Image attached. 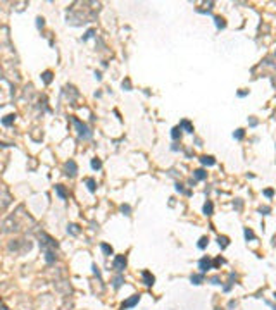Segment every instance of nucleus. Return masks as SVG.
Returning a JSON list of instances; mask_svg holds the SVG:
<instances>
[{
    "label": "nucleus",
    "mask_w": 276,
    "mask_h": 310,
    "mask_svg": "<svg viewBox=\"0 0 276 310\" xmlns=\"http://www.w3.org/2000/svg\"><path fill=\"white\" fill-rule=\"evenodd\" d=\"M40 246H41V250L45 253V262H47V264L55 262V259H57V255H55L57 243L52 240L49 234H41V236H40Z\"/></svg>",
    "instance_id": "nucleus-1"
},
{
    "label": "nucleus",
    "mask_w": 276,
    "mask_h": 310,
    "mask_svg": "<svg viewBox=\"0 0 276 310\" xmlns=\"http://www.w3.org/2000/svg\"><path fill=\"white\" fill-rule=\"evenodd\" d=\"M214 24H216L217 30H224V28H226V22H224V19H223V17H219V16H216V17H214Z\"/></svg>",
    "instance_id": "nucleus-13"
},
{
    "label": "nucleus",
    "mask_w": 276,
    "mask_h": 310,
    "mask_svg": "<svg viewBox=\"0 0 276 310\" xmlns=\"http://www.w3.org/2000/svg\"><path fill=\"white\" fill-rule=\"evenodd\" d=\"M41 79H43L45 85H49L50 81H52V72H50V71H45V72L41 74Z\"/></svg>",
    "instance_id": "nucleus-20"
},
{
    "label": "nucleus",
    "mask_w": 276,
    "mask_h": 310,
    "mask_svg": "<svg viewBox=\"0 0 276 310\" xmlns=\"http://www.w3.org/2000/svg\"><path fill=\"white\" fill-rule=\"evenodd\" d=\"M211 283H212V284H221V283H219V277H212Z\"/></svg>",
    "instance_id": "nucleus-33"
},
{
    "label": "nucleus",
    "mask_w": 276,
    "mask_h": 310,
    "mask_svg": "<svg viewBox=\"0 0 276 310\" xmlns=\"http://www.w3.org/2000/svg\"><path fill=\"white\" fill-rule=\"evenodd\" d=\"M190 281H192L193 284H200V283L204 281V274H193V276L190 277Z\"/></svg>",
    "instance_id": "nucleus-18"
},
{
    "label": "nucleus",
    "mask_w": 276,
    "mask_h": 310,
    "mask_svg": "<svg viewBox=\"0 0 276 310\" xmlns=\"http://www.w3.org/2000/svg\"><path fill=\"white\" fill-rule=\"evenodd\" d=\"M275 300H276V293H275Z\"/></svg>",
    "instance_id": "nucleus-34"
},
{
    "label": "nucleus",
    "mask_w": 276,
    "mask_h": 310,
    "mask_svg": "<svg viewBox=\"0 0 276 310\" xmlns=\"http://www.w3.org/2000/svg\"><path fill=\"white\" fill-rule=\"evenodd\" d=\"M243 136H245V131L243 129H237L235 133H233V138H235V140H242Z\"/></svg>",
    "instance_id": "nucleus-24"
},
{
    "label": "nucleus",
    "mask_w": 276,
    "mask_h": 310,
    "mask_svg": "<svg viewBox=\"0 0 276 310\" xmlns=\"http://www.w3.org/2000/svg\"><path fill=\"white\" fill-rule=\"evenodd\" d=\"M243 233H245V238H247V240H254V233H252L250 229H245Z\"/></svg>",
    "instance_id": "nucleus-26"
},
{
    "label": "nucleus",
    "mask_w": 276,
    "mask_h": 310,
    "mask_svg": "<svg viewBox=\"0 0 276 310\" xmlns=\"http://www.w3.org/2000/svg\"><path fill=\"white\" fill-rule=\"evenodd\" d=\"M121 212H124L126 215H129V212H131V209H129V205H121Z\"/></svg>",
    "instance_id": "nucleus-28"
},
{
    "label": "nucleus",
    "mask_w": 276,
    "mask_h": 310,
    "mask_svg": "<svg viewBox=\"0 0 276 310\" xmlns=\"http://www.w3.org/2000/svg\"><path fill=\"white\" fill-rule=\"evenodd\" d=\"M93 35H95V31H93V30L86 31V35H85V36H83V41H86V40H88V38H92V36H93Z\"/></svg>",
    "instance_id": "nucleus-27"
},
{
    "label": "nucleus",
    "mask_w": 276,
    "mask_h": 310,
    "mask_svg": "<svg viewBox=\"0 0 276 310\" xmlns=\"http://www.w3.org/2000/svg\"><path fill=\"white\" fill-rule=\"evenodd\" d=\"M66 174H68L69 178H74L76 176V172H78V165H76V162L74 160H69V162H66Z\"/></svg>",
    "instance_id": "nucleus-6"
},
{
    "label": "nucleus",
    "mask_w": 276,
    "mask_h": 310,
    "mask_svg": "<svg viewBox=\"0 0 276 310\" xmlns=\"http://www.w3.org/2000/svg\"><path fill=\"white\" fill-rule=\"evenodd\" d=\"M112 267H114V270H118V272H123V270L126 269V257H124V255H118V257L114 259Z\"/></svg>",
    "instance_id": "nucleus-4"
},
{
    "label": "nucleus",
    "mask_w": 276,
    "mask_h": 310,
    "mask_svg": "<svg viewBox=\"0 0 276 310\" xmlns=\"http://www.w3.org/2000/svg\"><path fill=\"white\" fill-rule=\"evenodd\" d=\"M55 193L59 195L60 200H66V198H68V193H66V190H64L62 184H55Z\"/></svg>",
    "instance_id": "nucleus-8"
},
{
    "label": "nucleus",
    "mask_w": 276,
    "mask_h": 310,
    "mask_svg": "<svg viewBox=\"0 0 276 310\" xmlns=\"http://www.w3.org/2000/svg\"><path fill=\"white\" fill-rule=\"evenodd\" d=\"M179 128H181V131L185 129L187 133H193V126H192L190 121H187V119H183L181 122H179Z\"/></svg>",
    "instance_id": "nucleus-9"
},
{
    "label": "nucleus",
    "mask_w": 276,
    "mask_h": 310,
    "mask_svg": "<svg viewBox=\"0 0 276 310\" xmlns=\"http://www.w3.org/2000/svg\"><path fill=\"white\" fill-rule=\"evenodd\" d=\"M217 243H219V246H221V248H226L228 243H230V240H228L226 236H219V238H217Z\"/></svg>",
    "instance_id": "nucleus-21"
},
{
    "label": "nucleus",
    "mask_w": 276,
    "mask_h": 310,
    "mask_svg": "<svg viewBox=\"0 0 276 310\" xmlns=\"http://www.w3.org/2000/svg\"><path fill=\"white\" fill-rule=\"evenodd\" d=\"M14 121H16V116H14V114H10V116H5V117L2 119V124H4V126H10Z\"/></svg>",
    "instance_id": "nucleus-15"
},
{
    "label": "nucleus",
    "mask_w": 276,
    "mask_h": 310,
    "mask_svg": "<svg viewBox=\"0 0 276 310\" xmlns=\"http://www.w3.org/2000/svg\"><path fill=\"white\" fill-rule=\"evenodd\" d=\"M247 95H248V91H238V97H240V98H243Z\"/></svg>",
    "instance_id": "nucleus-32"
},
{
    "label": "nucleus",
    "mask_w": 276,
    "mask_h": 310,
    "mask_svg": "<svg viewBox=\"0 0 276 310\" xmlns=\"http://www.w3.org/2000/svg\"><path fill=\"white\" fill-rule=\"evenodd\" d=\"M207 245H209V238H207V236H204V238H200V241H198V248H200V250H206V246Z\"/></svg>",
    "instance_id": "nucleus-22"
},
{
    "label": "nucleus",
    "mask_w": 276,
    "mask_h": 310,
    "mask_svg": "<svg viewBox=\"0 0 276 310\" xmlns=\"http://www.w3.org/2000/svg\"><path fill=\"white\" fill-rule=\"evenodd\" d=\"M123 283H124V277H123V276L119 274L118 277L114 279V283H112V286H114V290H119V288L123 286Z\"/></svg>",
    "instance_id": "nucleus-16"
},
{
    "label": "nucleus",
    "mask_w": 276,
    "mask_h": 310,
    "mask_svg": "<svg viewBox=\"0 0 276 310\" xmlns=\"http://www.w3.org/2000/svg\"><path fill=\"white\" fill-rule=\"evenodd\" d=\"M142 279H143V284H145V286H148V288H150V286L155 283V277H154V276H152L148 270H143V272H142Z\"/></svg>",
    "instance_id": "nucleus-7"
},
{
    "label": "nucleus",
    "mask_w": 276,
    "mask_h": 310,
    "mask_svg": "<svg viewBox=\"0 0 276 310\" xmlns=\"http://www.w3.org/2000/svg\"><path fill=\"white\" fill-rule=\"evenodd\" d=\"M138 301H140V295H133L131 298H128L126 301H123L121 303V310H128V309H133L135 305H137Z\"/></svg>",
    "instance_id": "nucleus-5"
},
{
    "label": "nucleus",
    "mask_w": 276,
    "mask_h": 310,
    "mask_svg": "<svg viewBox=\"0 0 276 310\" xmlns=\"http://www.w3.org/2000/svg\"><path fill=\"white\" fill-rule=\"evenodd\" d=\"M68 233H71L73 236H78L79 234V228L76 226V224H69L68 226Z\"/></svg>",
    "instance_id": "nucleus-19"
},
{
    "label": "nucleus",
    "mask_w": 276,
    "mask_h": 310,
    "mask_svg": "<svg viewBox=\"0 0 276 310\" xmlns=\"http://www.w3.org/2000/svg\"><path fill=\"white\" fill-rule=\"evenodd\" d=\"M86 186H88V190L93 193V191H95V181L92 179V178H90V179H86Z\"/></svg>",
    "instance_id": "nucleus-25"
},
{
    "label": "nucleus",
    "mask_w": 276,
    "mask_h": 310,
    "mask_svg": "<svg viewBox=\"0 0 276 310\" xmlns=\"http://www.w3.org/2000/svg\"><path fill=\"white\" fill-rule=\"evenodd\" d=\"M100 250L104 251V255H105V257H110V255L114 253V251H112V246H110V245H107V243H102V245H100Z\"/></svg>",
    "instance_id": "nucleus-10"
},
{
    "label": "nucleus",
    "mask_w": 276,
    "mask_h": 310,
    "mask_svg": "<svg viewBox=\"0 0 276 310\" xmlns=\"http://www.w3.org/2000/svg\"><path fill=\"white\" fill-rule=\"evenodd\" d=\"M92 269H93V274H95V276L100 279V270H99V267H97V265H92Z\"/></svg>",
    "instance_id": "nucleus-30"
},
{
    "label": "nucleus",
    "mask_w": 276,
    "mask_h": 310,
    "mask_svg": "<svg viewBox=\"0 0 276 310\" xmlns=\"http://www.w3.org/2000/svg\"><path fill=\"white\" fill-rule=\"evenodd\" d=\"M198 269H200V274H206L207 270L214 269V265H212V260L209 259V257H204V259H200V262H198Z\"/></svg>",
    "instance_id": "nucleus-3"
},
{
    "label": "nucleus",
    "mask_w": 276,
    "mask_h": 310,
    "mask_svg": "<svg viewBox=\"0 0 276 310\" xmlns=\"http://www.w3.org/2000/svg\"><path fill=\"white\" fill-rule=\"evenodd\" d=\"M264 197L271 198V197H273V190H266V191H264Z\"/></svg>",
    "instance_id": "nucleus-31"
},
{
    "label": "nucleus",
    "mask_w": 276,
    "mask_h": 310,
    "mask_svg": "<svg viewBox=\"0 0 276 310\" xmlns=\"http://www.w3.org/2000/svg\"><path fill=\"white\" fill-rule=\"evenodd\" d=\"M171 138L176 141V140H179L181 138V128L179 126H176V128H173V131H171Z\"/></svg>",
    "instance_id": "nucleus-14"
},
{
    "label": "nucleus",
    "mask_w": 276,
    "mask_h": 310,
    "mask_svg": "<svg viewBox=\"0 0 276 310\" xmlns=\"http://www.w3.org/2000/svg\"><path fill=\"white\" fill-rule=\"evenodd\" d=\"M90 165H92V169H93V171H99L100 167H102V162H100L99 159H92Z\"/></svg>",
    "instance_id": "nucleus-23"
},
{
    "label": "nucleus",
    "mask_w": 276,
    "mask_h": 310,
    "mask_svg": "<svg viewBox=\"0 0 276 310\" xmlns=\"http://www.w3.org/2000/svg\"><path fill=\"white\" fill-rule=\"evenodd\" d=\"M43 24H45V22H43V19H41V17H38V19H36V28H38V30H41V28H43Z\"/></svg>",
    "instance_id": "nucleus-29"
},
{
    "label": "nucleus",
    "mask_w": 276,
    "mask_h": 310,
    "mask_svg": "<svg viewBox=\"0 0 276 310\" xmlns=\"http://www.w3.org/2000/svg\"><path fill=\"white\" fill-rule=\"evenodd\" d=\"M193 176H195V179L197 181H204L207 178V172L204 169H197L195 172H193Z\"/></svg>",
    "instance_id": "nucleus-12"
},
{
    "label": "nucleus",
    "mask_w": 276,
    "mask_h": 310,
    "mask_svg": "<svg viewBox=\"0 0 276 310\" xmlns=\"http://www.w3.org/2000/svg\"><path fill=\"white\" fill-rule=\"evenodd\" d=\"M73 124H74V126H76V129H78V136H79V138H83V140H90V138L93 136V133L88 129V126H86L85 122H81L79 119L73 117Z\"/></svg>",
    "instance_id": "nucleus-2"
},
{
    "label": "nucleus",
    "mask_w": 276,
    "mask_h": 310,
    "mask_svg": "<svg viewBox=\"0 0 276 310\" xmlns=\"http://www.w3.org/2000/svg\"><path fill=\"white\" fill-rule=\"evenodd\" d=\"M200 162H202V165H214L216 164V160H214V157H209V155H204L202 159H200Z\"/></svg>",
    "instance_id": "nucleus-11"
},
{
    "label": "nucleus",
    "mask_w": 276,
    "mask_h": 310,
    "mask_svg": "<svg viewBox=\"0 0 276 310\" xmlns=\"http://www.w3.org/2000/svg\"><path fill=\"white\" fill-rule=\"evenodd\" d=\"M212 209H214L212 207V202H206L204 203V214L206 215H212Z\"/></svg>",
    "instance_id": "nucleus-17"
}]
</instances>
